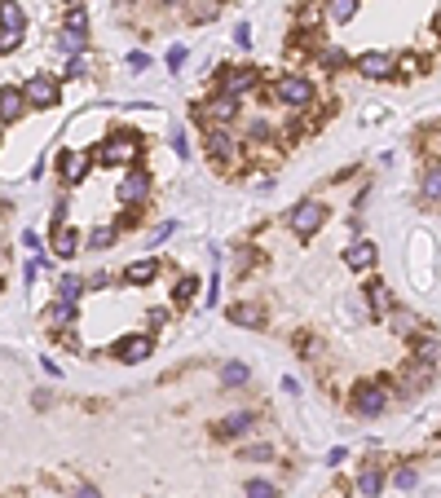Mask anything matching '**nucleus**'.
<instances>
[{
    "mask_svg": "<svg viewBox=\"0 0 441 498\" xmlns=\"http://www.w3.org/2000/svg\"><path fill=\"white\" fill-rule=\"evenodd\" d=\"M58 168H62V181H67V186H79V181H84V172H89V155H79V151H62Z\"/></svg>",
    "mask_w": 441,
    "mask_h": 498,
    "instance_id": "14",
    "label": "nucleus"
},
{
    "mask_svg": "<svg viewBox=\"0 0 441 498\" xmlns=\"http://www.w3.org/2000/svg\"><path fill=\"white\" fill-rule=\"evenodd\" d=\"M230 322L248 326V331H260V326H265V313H260L256 305H230Z\"/></svg>",
    "mask_w": 441,
    "mask_h": 498,
    "instance_id": "17",
    "label": "nucleus"
},
{
    "mask_svg": "<svg viewBox=\"0 0 441 498\" xmlns=\"http://www.w3.org/2000/svg\"><path fill=\"white\" fill-rule=\"evenodd\" d=\"M181 62H186V49L172 44V49H168V71H181Z\"/></svg>",
    "mask_w": 441,
    "mask_h": 498,
    "instance_id": "35",
    "label": "nucleus"
},
{
    "mask_svg": "<svg viewBox=\"0 0 441 498\" xmlns=\"http://www.w3.org/2000/svg\"><path fill=\"white\" fill-rule=\"evenodd\" d=\"M155 353V340L151 336H124L120 344H115V357L120 362H146Z\"/></svg>",
    "mask_w": 441,
    "mask_h": 498,
    "instance_id": "12",
    "label": "nucleus"
},
{
    "mask_svg": "<svg viewBox=\"0 0 441 498\" xmlns=\"http://www.w3.org/2000/svg\"><path fill=\"white\" fill-rule=\"evenodd\" d=\"M23 97H27V106L31 110H49V106H58V97H62V89H58V79L53 75H31L27 84H23Z\"/></svg>",
    "mask_w": 441,
    "mask_h": 498,
    "instance_id": "1",
    "label": "nucleus"
},
{
    "mask_svg": "<svg viewBox=\"0 0 441 498\" xmlns=\"http://www.w3.org/2000/svg\"><path fill=\"white\" fill-rule=\"evenodd\" d=\"M207 155L217 159V163H234L238 159V137H234L230 124H212V132H207Z\"/></svg>",
    "mask_w": 441,
    "mask_h": 498,
    "instance_id": "5",
    "label": "nucleus"
},
{
    "mask_svg": "<svg viewBox=\"0 0 441 498\" xmlns=\"http://www.w3.org/2000/svg\"><path fill=\"white\" fill-rule=\"evenodd\" d=\"M366 300H371L375 309H388V305H393V295H388V287H384L380 278H371V282H366Z\"/></svg>",
    "mask_w": 441,
    "mask_h": 498,
    "instance_id": "26",
    "label": "nucleus"
},
{
    "mask_svg": "<svg viewBox=\"0 0 441 498\" xmlns=\"http://www.w3.org/2000/svg\"><path fill=\"white\" fill-rule=\"evenodd\" d=\"M79 243H84V238H79V234H75V229H62V234L53 238V252H58V256H67V260H71V256L79 252Z\"/></svg>",
    "mask_w": 441,
    "mask_h": 498,
    "instance_id": "25",
    "label": "nucleus"
},
{
    "mask_svg": "<svg viewBox=\"0 0 441 498\" xmlns=\"http://www.w3.org/2000/svg\"><path fill=\"white\" fill-rule=\"evenodd\" d=\"M256 84H260V71H256V66H230V71H221V93L243 97V93H252Z\"/></svg>",
    "mask_w": 441,
    "mask_h": 498,
    "instance_id": "8",
    "label": "nucleus"
},
{
    "mask_svg": "<svg viewBox=\"0 0 441 498\" xmlns=\"http://www.w3.org/2000/svg\"><path fill=\"white\" fill-rule=\"evenodd\" d=\"M248 379H252V371L243 366V362H225V366H221V384L225 388H243Z\"/></svg>",
    "mask_w": 441,
    "mask_h": 498,
    "instance_id": "21",
    "label": "nucleus"
},
{
    "mask_svg": "<svg viewBox=\"0 0 441 498\" xmlns=\"http://www.w3.org/2000/svg\"><path fill=\"white\" fill-rule=\"evenodd\" d=\"M44 318H49V326H71L75 322V305L71 300H58V305H49Z\"/></svg>",
    "mask_w": 441,
    "mask_h": 498,
    "instance_id": "23",
    "label": "nucleus"
},
{
    "mask_svg": "<svg viewBox=\"0 0 441 498\" xmlns=\"http://www.w3.org/2000/svg\"><path fill=\"white\" fill-rule=\"evenodd\" d=\"M353 66H357V75H366V79H388L397 62L388 58V53H362V58H357Z\"/></svg>",
    "mask_w": 441,
    "mask_h": 498,
    "instance_id": "13",
    "label": "nucleus"
},
{
    "mask_svg": "<svg viewBox=\"0 0 441 498\" xmlns=\"http://www.w3.org/2000/svg\"><path fill=\"white\" fill-rule=\"evenodd\" d=\"M248 498H279V490L269 480H248Z\"/></svg>",
    "mask_w": 441,
    "mask_h": 498,
    "instance_id": "31",
    "label": "nucleus"
},
{
    "mask_svg": "<svg viewBox=\"0 0 441 498\" xmlns=\"http://www.w3.org/2000/svg\"><path fill=\"white\" fill-rule=\"evenodd\" d=\"M0 13H5V31H0V53H13L18 49V40H23V9H18V0H5L0 5Z\"/></svg>",
    "mask_w": 441,
    "mask_h": 498,
    "instance_id": "6",
    "label": "nucleus"
},
{
    "mask_svg": "<svg viewBox=\"0 0 441 498\" xmlns=\"http://www.w3.org/2000/svg\"><path fill=\"white\" fill-rule=\"evenodd\" d=\"M375 260H380V247H375L371 238H357V243L345 247V264H349V269H357V274H366Z\"/></svg>",
    "mask_w": 441,
    "mask_h": 498,
    "instance_id": "10",
    "label": "nucleus"
},
{
    "mask_svg": "<svg viewBox=\"0 0 441 498\" xmlns=\"http://www.w3.org/2000/svg\"><path fill=\"white\" fill-rule=\"evenodd\" d=\"M238 459H243V463H265V459H274V454H269V445H248Z\"/></svg>",
    "mask_w": 441,
    "mask_h": 498,
    "instance_id": "32",
    "label": "nucleus"
},
{
    "mask_svg": "<svg viewBox=\"0 0 441 498\" xmlns=\"http://www.w3.org/2000/svg\"><path fill=\"white\" fill-rule=\"evenodd\" d=\"M71 5H75V0H71Z\"/></svg>",
    "mask_w": 441,
    "mask_h": 498,
    "instance_id": "43",
    "label": "nucleus"
},
{
    "mask_svg": "<svg viewBox=\"0 0 441 498\" xmlns=\"http://www.w3.org/2000/svg\"><path fill=\"white\" fill-rule=\"evenodd\" d=\"M159 278V260H133L124 269V282L128 287H151V282Z\"/></svg>",
    "mask_w": 441,
    "mask_h": 498,
    "instance_id": "15",
    "label": "nucleus"
},
{
    "mask_svg": "<svg viewBox=\"0 0 441 498\" xmlns=\"http://www.w3.org/2000/svg\"><path fill=\"white\" fill-rule=\"evenodd\" d=\"M75 498H102V494H97L93 485H79V490H75Z\"/></svg>",
    "mask_w": 441,
    "mask_h": 498,
    "instance_id": "40",
    "label": "nucleus"
},
{
    "mask_svg": "<svg viewBox=\"0 0 441 498\" xmlns=\"http://www.w3.org/2000/svg\"><path fill=\"white\" fill-rule=\"evenodd\" d=\"M172 300H177V305H190V300H194V278H181V282H177V287H172Z\"/></svg>",
    "mask_w": 441,
    "mask_h": 498,
    "instance_id": "30",
    "label": "nucleus"
},
{
    "mask_svg": "<svg viewBox=\"0 0 441 498\" xmlns=\"http://www.w3.org/2000/svg\"><path fill=\"white\" fill-rule=\"evenodd\" d=\"M322 62H326V66H331V71H340V66H345L349 58H345V53H340V49H326V53H322Z\"/></svg>",
    "mask_w": 441,
    "mask_h": 498,
    "instance_id": "36",
    "label": "nucleus"
},
{
    "mask_svg": "<svg viewBox=\"0 0 441 498\" xmlns=\"http://www.w3.org/2000/svg\"><path fill=\"white\" fill-rule=\"evenodd\" d=\"M234 44H238V49H248V44H252V27H248V23H238V27H234Z\"/></svg>",
    "mask_w": 441,
    "mask_h": 498,
    "instance_id": "37",
    "label": "nucleus"
},
{
    "mask_svg": "<svg viewBox=\"0 0 441 498\" xmlns=\"http://www.w3.org/2000/svg\"><path fill=\"white\" fill-rule=\"evenodd\" d=\"M67 79H79V75H89V58H71L67 62V71H62Z\"/></svg>",
    "mask_w": 441,
    "mask_h": 498,
    "instance_id": "34",
    "label": "nucleus"
},
{
    "mask_svg": "<svg viewBox=\"0 0 441 498\" xmlns=\"http://www.w3.org/2000/svg\"><path fill=\"white\" fill-rule=\"evenodd\" d=\"M217 433H221V437H243V433H252V414H248V410L230 414V419L217 423Z\"/></svg>",
    "mask_w": 441,
    "mask_h": 498,
    "instance_id": "19",
    "label": "nucleus"
},
{
    "mask_svg": "<svg viewBox=\"0 0 441 498\" xmlns=\"http://www.w3.org/2000/svg\"><path fill=\"white\" fill-rule=\"evenodd\" d=\"M110 243H115V229H93V234H89V247H93V252H102V247H110Z\"/></svg>",
    "mask_w": 441,
    "mask_h": 498,
    "instance_id": "29",
    "label": "nucleus"
},
{
    "mask_svg": "<svg viewBox=\"0 0 441 498\" xmlns=\"http://www.w3.org/2000/svg\"><path fill=\"white\" fill-rule=\"evenodd\" d=\"M423 198H433V203L441 198V163H433V168L423 172Z\"/></svg>",
    "mask_w": 441,
    "mask_h": 498,
    "instance_id": "27",
    "label": "nucleus"
},
{
    "mask_svg": "<svg viewBox=\"0 0 441 498\" xmlns=\"http://www.w3.org/2000/svg\"><path fill=\"white\" fill-rule=\"evenodd\" d=\"M357 13V0H326V18L331 23H349Z\"/></svg>",
    "mask_w": 441,
    "mask_h": 498,
    "instance_id": "24",
    "label": "nucleus"
},
{
    "mask_svg": "<svg viewBox=\"0 0 441 498\" xmlns=\"http://www.w3.org/2000/svg\"><path fill=\"white\" fill-rule=\"evenodd\" d=\"M393 485H397V490H415V485H419V476H415V468H397V476H393Z\"/></svg>",
    "mask_w": 441,
    "mask_h": 498,
    "instance_id": "33",
    "label": "nucleus"
},
{
    "mask_svg": "<svg viewBox=\"0 0 441 498\" xmlns=\"http://www.w3.org/2000/svg\"><path fill=\"white\" fill-rule=\"evenodd\" d=\"M345 459H349V454H345V450H340V445H335V450H331V454H326V463H331V468H340V463H345Z\"/></svg>",
    "mask_w": 441,
    "mask_h": 498,
    "instance_id": "38",
    "label": "nucleus"
},
{
    "mask_svg": "<svg viewBox=\"0 0 441 498\" xmlns=\"http://www.w3.org/2000/svg\"><path fill=\"white\" fill-rule=\"evenodd\" d=\"M23 106H27V97L13 89V84H5V93H0V120H5V128L18 120V110H23Z\"/></svg>",
    "mask_w": 441,
    "mask_h": 498,
    "instance_id": "16",
    "label": "nucleus"
},
{
    "mask_svg": "<svg viewBox=\"0 0 441 498\" xmlns=\"http://www.w3.org/2000/svg\"><path fill=\"white\" fill-rule=\"evenodd\" d=\"M128 66H133V71H146V53H128Z\"/></svg>",
    "mask_w": 441,
    "mask_h": 498,
    "instance_id": "39",
    "label": "nucleus"
},
{
    "mask_svg": "<svg viewBox=\"0 0 441 498\" xmlns=\"http://www.w3.org/2000/svg\"><path fill=\"white\" fill-rule=\"evenodd\" d=\"M67 31H84V36H89V9L84 5H71L67 9Z\"/></svg>",
    "mask_w": 441,
    "mask_h": 498,
    "instance_id": "28",
    "label": "nucleus"
},
{
    "mask_svg": "<svg viewBox=\"0 0 441 498\" xmlns=\"http://www.w3.org/2000/svg\"><path fill=\"white\" fill-rule=\"evenodd\" d=\"M291 229H296V234L300 238H314L318 234V229H322V221H326V208L318 203V198H305V203H296V208H291Z\"/></svg>",
    "mask_w": 441,
    "mask_h": 498,
    "instance_id": "2",
    "label": "nucleus"
},
{
    "mask_svg": "<svg viewBox=\"0 0 441 498\" xmlns=\"http://www.w3.org/2000/svg\"><path fill=\"white\" fill-rule=\"evenodd\" d=\"M58 49H62V53H67V58H84V49H89V36H84V31H67V27H62V36H58Z\"/></svg>",
    "mask_w": 441,
    "mask_h": 498,
    "instance_id": "18",
    "label": "nucleus"
},
{
    "mask_svg": "<svg viewBox=\"0 0 441 498\" xmlns=\"http://www.w3.org/2000/svg\"><path fill=\"white\" fill-rule=\"evenodd\" d=\"M380 490H384V472H380V468H362V476H357V494L375 498Z\"/></svg>",
    "mask_w": 441,
    "mask_h": 498,
    "instance_id": "22",
    "label": "nucleus"
},
{
    "mask_svg": "<svg viewBox=\"0 0 441 498\" xmlns=\"http://www.w3.org/2000/svg\"><path fill=\"white\" fill-rule=\"evenodd\" d=\"M388 406V392H384V384H357V392H353V410L362 414H380Z\"/></svg>",
    "mask_w": 441,
    "mask_h": 498,
    "instance_id": "9",
    "label": "nucleus"
},
{
    "mask_svg": "<svg viewBox=\"0 0 441 498\" xmlns=\"http://www.w3.org/2000/svg\"><path fill=\"white\" fill-rule=\"evenodd\" d=\"M84 287H89L84 278H75V274H62V278H58V300H71V305H75L79 295H84Z\"/></svg>",
    "mask_w": 441,
    "mask_h": 498,
    "instance_id": "20",
    "label": "nucleus"
},
{
    "mask_svg": "<svg viewBox=\"0 0 441 498\" xmlns=\"http://www.w3.org/2000/svg\"><path fill=\"white\" fill-rule=\"evenodd\" d=\"M234 115H238V97L234 93H217L203 106V120H212V124H234Z\"/></svg>",
    "mask_w": 441,
    "mask_h": 498,
    "instance_id": "11",
    "label": "nucleus"
},
{
    "mask_svg": "<svg viewBox=\"0 0 441 498\" xmlns=\"http://www.w3.org/2000/svg\"><path fill=\"white\" fill-rule=\"evenodd\" d=\"M279 102L291 106V110L314 106V84H309L305 75H283V79H279Z\"/></svg>",
    "mask_w": 441,
    "mask_h": 498,
    "instance_id": "4",
    "label": "nucleus"
},
{
    "mask_svg": "<svg viewBox=\"0 0 441 498\" xmlns=\"http://www.w3.org/2000/svg\"><path fill=\"white\" fill-rule=\"evenodd\" d=\"M115 194H120V203H141V198L151 194V172H146V168H128L120 177Z\"/></svg>",
    "mask_w": 441,
    "mask_h": 498,
    "instance_id": "7",
    "label": "nucleus"
},
{
    "mask_svg": "<svg viewBox=\"0 0 441 498\" xmlns=\"http://www.w3.org/2000/svg\"><path fill=\"white\" fill-rule=\"evenodd\" d=\"M163 5H177V0H163Z\"/></svg>",
    "mask_w": 441,
    "mask_h": 498,
    "instance_id": "42",
    "label": "nucleus"
},
{
    "mask_svg": "<svg viewBox=\"0 0 441 498\" xmlns=\"http://www.w3.org/2000/svg\"><path fill=\"white\" fill-rule=\"evenodd\" d=\"M141 155V141L137 137H110L97 146V163H110V168H120V163H133Z\"/></svg>",
    "mask_w": 441,
    "mask_h": 498,
    "instance_id": "3",
    "label": "nucleus"
},
{
    "mask_svg": "<svg viewBox=\"0 0 441 498\" xmlns=\"http://www.w3.org/2000/svg\"><path fill=\"white\" fill-rule=\"evenodd\" d=\"M433 31H437V36H441V9L433 13Z\"/></svg>",
    "mask_w": 441,
    "mask_h": 498,
    "instance_id": "41",
    "label": "nucleus"
}]
</instances>
